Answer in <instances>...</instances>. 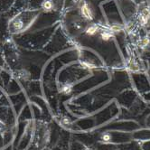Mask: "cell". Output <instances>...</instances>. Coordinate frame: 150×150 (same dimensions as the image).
I'll list each match as a JSON object with an SVG mask.
<instances>
[{
    "label": "cell",
    "instance_id": "6da1fadb",
    "mask_svg": "<svg viewBox=\"0 0 150 150\" xmlns=\"http://www.w3.org/2000/svg\"><path fill=\"white\" fill-rule=\"evenodd\" d=\"M38 10H25L11 17L8 23L10 35H18L26 31L38 17Z\"/></svg>",
    "mask_w": 150,
    "mask_h": 150
},
{
    "label": "cell",
    "instance_id": "7a4b0ae2",
    "mask_svg": "<svg viewBox=\"0 0 150 150\" xmlns=\"http://www.w3.org/2000/svg\"><path fill=\"white\" fill-rule=\"evenodd\" d=\"M9 18H6L5 16H0V41L5 40L6 35L9 34L8 30V23Z\"/></svg>",
    "mask_w": 150,
    "mask_h": 150
},
{
    "label": "cell",
    "instance_id": "3957f363",
    "mask_svg": "<svg viewBox=\"0 0 150 150\" xmlns=\"http://www.w3.org/2000/svg\"><path fill=\"white\" fill-rule=\"evenodd\" d=\"M81 14L85 18H87L89 20H91L93 18V12H92V10L91 9L90 6L87 3H84L82 5V6H81Z\"/></svg>",
    "mask_w": 150,
    "mask_h": 150
},
{
    "label": "cell",
    "instance_id": "277c9868",
    "mask_svg": "<svg viewBox=\"0 0 150 150\" xmlns=\"http://www.w3.org/2000/svg\"><path fill=\"white\" fill-rule=\"evenodd\" d=\"M16 0H0V13L6 12L12 7Z\"/></svg>",
    "mask_w": 150,
    "mask_h": 150
},
{
    "label": "cell",
    "instance_id": "5b68a950",
    "mask_svg": "<svg viewBox=\"0 0 150 150\" xmlns=\"http://www.w3.org/2000/svg\"><path fill=\"white\" fill-rule=\"evenodd\" d=\"M54 8V3L52 0H44L41 5V9L44 10L45 12H51Z\"/></svg>",
    "mask_w": 150,
    "mask_h": 150
},
{
    "label": "cell",
    "instance_id": "8992f818",
    "mask_svg": "<svg viewBox=\"0 0 150 150\" xmlns=\"http://www.w3.org/2000/svg\"><path fill=\"white\" fill-rule=\"evenodd\" d=\"M150 20V9L149 8H145L141 12L140 15V22L142 25H146Z\"/></svg>",
    "mask_w": 150,
    "mask_h": 150
},
{
    "label": "cell",
    "instance_id": "52a82bcc",
    "mask_svg": "<svg viewBox=\"0 0 150 150\" xmlns=\"http://www.w3.org/2000/svg\"><path fill=\"white\" fill-rule=\"evenodd\" d=\"M16 74H17V77H18L19 79H21V80H25V81H26V80H28V79L30 78V74H29V72H27V71H25V70H20V71H18L16 72Z\"/></svg>",
    "mask_w": 150,
    "mask_h": 150
},
{
    "label": "cell",
    "instance_id": "ba28073f",
    "mask_svg": "<svg viewBox=\"0 0 150 150\" xmlns=\"http://www.w3.org/2000/svg\"><path fill=\"white\" fill-rule=\"evenodd\" d=\"M72 91V87L70 84H65L61 88V92L63 94H70Z\"/></svg>",
    "mask_w": 150,
    "mask_h": 150
},
{
    "label": "cell",
    "instance_id": "9c48e42d",
    "mask_svg": "<svg viewBox=\"0 0 150 150\" xmlns=\"http://www.w3.org/2000/svg\"><path fill=\"white\" fill-rule=\"evenodd\" d=\"M98 32V26L97 25H91L88 29H87V31H86V34L88 35H95L96 33Z\"/></svg>",
    "mask_w": 150,
    "mask_h": 150
},
{
    "label": "cell",
    "instance_id": "30bf717a",
    "mask_svg": "<svg viewBox=\"0 0 150 150\" xmlns=\"http://www.w3.org/2000/svg\"><path fill=\"white\" fill-rule=\"evenodd\" d=\"M7 129H8L7 125L4 121L0 120V135H3Z\"/></svg>",
    "mask_w": 150,
    "mask_h": 150
},
{
    "label": "cell",
    "instance_id": "8fae6325",
    "mask_svg": "<svg viewBox=\"0 0 150 150\" xmlns=\"http://www.w3.org/2000/svg\"><path fill=\"white\" fill-rule=\"evenodd\" d=\"M112 37V35L110 32H102L101 33V38L105 41H108Z\"/></svg>",
    "mask_w": 150,
    "mask_h": 150
},
{
    "label": "cell",
    "instance_id": "7c38bea8",
    "mask_svg": "<svg viewBox=\"0 0 150 150\" xmlns=\"http://www.w3.org/2000/svg\"><path fill=\"white\" fill-rule=\"evenodd\" d=\"M148 44H149V40L148 39H144V40H142L140 45H141V47H146V46L148 45Z\"/></svg>",
    "mask_w": 150,
    "mask_h": 150
},
{
    "label": "cell",
    "instance_id": "4fadbf2b",
    "mask_svg": "<svg viewBox=\"0 0 150 150\" xmlns=\"http://www.w3.org/2000/svg\"><path fill=\"white\" fill-rule=\"evenodd\" d=\"M84 150H91V149H88V148H86V149H84Z\"/></svg>",
    "mask_w": 150,
    "mask_h": 150
}]
</instances>
